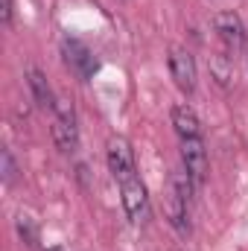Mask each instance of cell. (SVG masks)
<instances>
[{
    "instance_id": "1",
    "label": "cell",
    "mask_w": 248,
    "mask_h": 251,
    "mask_svg": "<svg viewBox=\"0 0 248 251\" xmlns=\"http://www.w3.org/2000/svg\"><path fill=\"white\" fill-rule=\"evenodd\" d=\"M53 140L62 152H73L79 143V128H76V114L67 100H56L53 105Z\"/></svg>"
},
{
    "instance_id": "2",
    "label": "cell",
    "mask_w": 248,
    "mask_h": 251,
    "mask_svg": "<svg viewBox=\"0 0 248 251\" xmlns=\"http://www.w3.org/2000/svg\"><path fill=\"white\" fill-rule=\"evenodd\" d=\"M120 196H123V210L125 216L140 225L149 219V193H146V184L140 181V176H131V178H123L120 181Z\"/></svg>"
},
{
    "instance_id": "3",
    "label": "cell",
    "mask_w": 248,
    "mask_h": 251,
    "mask_svg": "<svg viewBox=\"0 0 248 251\" xmlns=\"http://www.w3.org/2000/svg\"><path fill=\"white\" fill-rule=\"evenodd\" d=\"M105 152H108V170H111V176H114V181L120 184L123 178H131V176H137V164H134V152H131V143L125 140V137H108V146H105Z\"/></svg>"
},
{
    "instance_id": "4",
    "label": "cell",
    "mask_w": 248,
    "mask_h": 251,
    "mask_svg": "<svg viewBox=\"0 0 248 251\" xmlns=\"http://www.w3.org/2000/svg\"><path fill=\"white\" fill-rule=\"evenodd\" d=\"M62 53H64V62L76 70L79 79H91V76L99 70L97 56H94L82 41H76V38H64L62 41Z\"/></svg>"
},
{
    "instance_id": "5",
    "label": "cell",
    "mask_w": 248,
    "mask_h": 251,
    "mask_svg": "<svg viewBox=\"0 0 248 251\" xmlns=\"http://www.w3.org/2000/svg\"><path fill=\"white\" fill-rule=\"evenodd\" d=\"M170 73H173V82L178 85V91L193 94L196 91V62L190 56V50L184 47H170Z\"/></svg>"
},
{
    "instance_id": "6",
    "label": "cell",
    "mask_w": 248,
    "mask_h": 251,
    "mask_svg": "<svg viewBox=\"0 0 248 251\" xmlns=\"http://www.w3.org/2000/svg\"><path fill=\"white\" fill-rule=\"evenodd\" d=\"M181 161H184V170L190 173V178L196 181V187H201L204 176H207V149H204L201 137L181 140Z\"/></svg>"
},
{
    "instance_id": "7",
    "label": "cell",
    "mask_w": 248,
    "mask_h": 251,
    "mask_svg": "<svg viewBox=\"0 0 248 251\" xmlns=\"http://www.w3.org/2000/svg\"><path fill=\"white\" fill-rule=\"evenodd\" d=\"M213 29H216V35L222 38V44L228 50H243L246 47V29H243V21L234 12L213 15Z\"/></svg>"
},
{
    "instance_id": "8",
    "label": "cell",
    "mask_w": 248,
    "mask_h": 251,
    "mask_svg": "<svg viewBox=\"0 0 248 251\" xmlns=\"http://www.w3.org/2000/svg\"><path fill=\"white\" fill-rule=\"evenodd\" d=\"M173 128H175V134L181 137V140H190V137H201V123H198V114L181 102V105H175L173 108Z\"/></svg>"
},
{
    "instance_id": "9",
    "label": "cell",
    "mask_w": 248,
    "mask_h": 251,
    "mask_svg": "<svg viewBox=\"0 0 248 251\" xmlns=\"http://www.w3.org/2000/svg\"><path fill=\"white\" fill-rule=\"evenodd\" d=\"M167 219H170V225H173L181 237L190 234V222H187V199L184 196H178L173 187H170V196H167Z\"/></svg>"
},
{
    "instance_id": "10",
    "label": "cell",
    "mask_w": 248,
    "mask_h": 251,
    "mask_svg": "<svg viewBox=\"0 0 248 251\" xmlns=\"http://www.w3.org/2000/svg\"><path fill=\"white\" fill-rule=\"evenodd\" d=\"M26 76H29V88H32V97H35V102H38L41 108H50V111H53V105H56V97H53V91H50V85H47L44 73H41L38 67H29V70H26Z\"/></svg>"
},
{
    "instance_id": "11",
    "label": "cell",
    "mask_w": 248,
    "mask_h": 251,
    "mask_svg": "<svg viewBox=\"0 0 248 251\" xmlns=\"http://www.w3.org/2000/svg\"><path fill=\"white\" fill-rule=\"evenodd\" d=\"M210 70H213V76H216L219 85H231V79H234V64L228 62V56H216V59L210 62Z\"/></svg>"
},
{
    "instance_id": "12",
    "label": "cell",
    "mask_w": 248,
    "mask_h": 251,
    "mask_svg": "<svg viewBox=\"0 0 248 251\" xmlns=\"http://www.w3.org/2000/svg\"><path fill=\"white\" fill-rule=\"evenodd\" d=\"M18 234L24 237V243H26L29 249L38 243V231H35V225H32V219H29V216H24V213L18 216Z\"/></svg>"
},
{
    "instance_id": "13",
    "label": "cell",
    "mask_w": 248,
    "mask_h": 251,
    "mask_svg": "<svg viewBox=\"0 0 248 251\" xmlns=\"http://www.w3.org/2000/svg\"><path fill=\"white\" fill-rule=\"evenodd\" d=\"M15 173H18V170H15L12 152H9V149H3V181H6V184H12V181H15Z\"/></svg>"
},
{
    "instance_id": "14",
    "label": "cell",
    "mask_w": 248,
    "mask_h": 251,
    "mask_svg": "<svg viewBox=\"0 0 248 251\" xmlns=\"http://www.w3.org/2000/svg\"><path fill=\"white\" fill-rule=\"evenodd\" d=\"M0 18H3V24H6V26L12 24V0H3V9H0Z\"/></svg>"
},
{
    "instance_id": "15",
    "label": "cell",
    "mask_w": 248,
    "mask_h": 251,
    "mask_svg": "<svg viewBox=\"0 0 248 251\" xmlns=\"http://www.w3.org/2000/svg\"><path fill=\"white\" fill-rule=\"evenodd\" d=\"M47 251H64V249H59V246H56V249H47Z\"/></svg>"
}]
</instances>
